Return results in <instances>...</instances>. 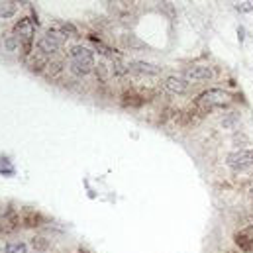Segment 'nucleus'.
I'll return each instance as SVG.
<instances>
[{
    "label": "nucleus",
    "instance_id": "nucleus-15",
    "mask_svg": "<svg viewBox=\"0 0 253 253\" xmlns=\"http://www.w3.org/2000/svg\"><path fill=\"white\" fill-rule=\"evenodd\" d=\"M250 196H252V198H253V187H252V189H250Z\"/></svg>",
    "mask_w": 253,
    "mask_h": 253
},
{
    "label": "nucleus",
    "instance_id": "nucleus-5",
    "mask_svg": "<svg viewBox=\"0 0 253 253\" xmlns=\"http://www.w3.org/2000/svg\"><path fill=\"white\" fill-rule=\"evenodd\" d=\"M189 84H200V83H208L214 79V71L208 65H190L183 71L181 75Z\"/></svg>",
    "mask_w": 253,
    "mask_h": 253
},
{
    "label": "nucleus",
    "instance_id": "nucleus-8",
    "mask_svg": "<svg viewBox=\"0 0 253 253\" xmlns=\"http://www.w3.org/2000/svg\"><path fill=\"white\" fill-rule=\"evenodd\" d=\"M234 240H236V246H238L242 252L253 253V224L252 226L242 228V230L234 236Z\"/></svg>",
    "mask_w": 253,
    "mask_h": 253
},
{
    "label": "nucleus",
    "instance_id": "nucleus-1",
    "mask_svg": "<svg viewBox=\"0 0 253 253\" xmlns=\"http://www.w3.org/2000/svg\"><path fill=\"white\" fill-rule=\"evenodd\" d=\"M232 104V94L224 88H206L194 98V106L202 112H212L216 108H228Z\"/></svg>",
    "mask_w": 253,
    "mask_h": 253
},
{
    "label": "nucleus",
    "instance_id": "nucleus-14",
    "mask_svg": "<svg viewBox=\"0 0 253 253\" xmlns=\"http://www.w3.org/2000/svg\"><path fill=\"white\" fill-rule=\"evenodd\" d=\"M244 38H246V30H244V26H240V28H238V40L244 42Z\"/></svg>",
    "mask_w": 253,
    "mask_h": 253
},
{
    "label": "nucleus",
    "instance_id": "nucleus-6",
    "mask_svg": "<svg viewBox=\"0 0 253 253\" xmlns=\"http://www.w3.org/2000/svg\"><path fill=\"white\" fill-rule=\"evenodd\" d=\"M127 73H133V75H147V77H157L161 75V67L153 63H147V61H129L126 65Z\"/></svg>",
    "mask_w": 253,
    "mask_h": 253
},
{
    "label": "nucleus",
    "instance_id": "nucleus-9",
    "mask_svg": "<svg viewBox=\"0 0 253 253\" xmlns=\"http://www.w3.org/2000/svg\"><path fill=\"white\" fill-rule=\"evenodd\" d=\"M16 12V2H0V16L10 18Z\"/></svg>",
    "mask_w": 253,
    "mask_h": 253
},
{
    "label": "nucleus",
    "instance_id": "nucleus-17",
    "mask_svg": "<svg viewBox=\"0 0 253 253\" xmlns=\"http://www.w3.org/2000/svg\"><path fill=\"white\" fill-rule=\"evenodd\" d=\"M81 253H86V252H81Z\"/></svg>",
    "mask_w": 253,
    "mask_h": 253
},
{
    "label": "nucleus",
    "instance_id": "nucleus-2",
    "mask_svg": "<svg viewBox=\"0 0 253 253\" xmlns=\"http://www.w3.org/2000/svg\"><path fill=\"white\" fill-rule=\"evenodd\" d=\"M69 65H71V71L79 77H84L88 73L94 71V55H92V49L84 47V45H75L71 47L69 51Z\"/></svg>",
    "mask_w": 253,
    "mask_h": 253
},
{
    "label": "nucleus",
    "instance_id": "nucleus-3",
    "mask_svg": "<svg viewBox=\"0 0 253 253\" xmlns=\"http://www.w3.org/2000/svg\"><path fill=\"white\" fill-rule=\"evenodd\" d=\"M224 163L234 173L253 169V147H240V149H234V151L226 153Z\"/></svg>",
    "mask_w": 253,
    "mask_h": 253
},
{
    "label": "nucleus",
    "instance_id": "nucleus-10",
    "mask_svg": "<svg viewBox=\"0 0 253 253\" xmlns=\"http://www.w3.org/2000/svg\"><path fill=\"white\" fill-rule=\"evenodd\" d=\"M232 143H234V145L240 149V145H242V143H244V145H250V137H248L246 133H242V131H240V133L236 131V133L232 135Z\"/></svg>",
    "mask_w": 253,
    "mask_h": 253
},
{
    "label": "nucleus",
    "instance_id": "nucleus-12",
    "mask_svg": "<svg viewBox=\"0 0 253 253\" xmlns=\"http://www.w3.org/2000/svg\"><path fill=\"white\" fill-rule=\"evenodd\" d=\"M6 253H28L24 244H8L6 246Z\"/></svg>",
    "mask_w": 253,
    "mask_h": 253
},
{
    "label": "nucleus",
    "instance_id": "nucleus-11",
    "mask_svg": "<svg viewBox=\"0 0 253 253\" xmlns=\"http://www.w3.org/2000/svg\"><path fill=\"white\" fill-rule=\"evenodd\" d=\"M234 8L240 14H250V12H253V2H236Z\"/></svg>",
    "mask_w": 253,
    "mask_h": 253
},
{
    "label": "nucleus",
    "instance_id": "nucleus-13",
    "mask_svg": "<svg viewBox=\"0 0 253 253\" xmlns=\"http://www.w3.org/2000/svg\"><path fill=\"white\" fill-rule=\"evenodd\" d=\"M124 43L129 45V47H145V43H143V42H139L135 36H129V38L126 36V38H124Z\"/></svg>",
    "mask_w": 253,
    "mask_h": 253
},
{
    "label": "nucleus",
    "instance_id": "nucleus-4",
    "mask_svg": "<svg viewBox=\"0 0 253 253\" xmlns=\"http://www.w3.org/2000/svg\"><path fill=\"white\" fill-rule=\"evenodd\" d=\"M65 40H67L65 32H61V30H47L38 42V51L42 55H53L65 45Z\"/></svg>",
    "mask_w": 253,
    "mask_h": 253
},
{
    "label": "nucleus",
    "instance_id": "nucleus-16",
    "mask_svg": "<svg viewBox=\"0 0 253 253\" xmlns=\"http://www.w3.org/2000/svg\"><path fill=\"white\" fill-rule=\"evenodd\" d=\"M250 177H252V179H253V169H252V173H250Z\"/></svg>",
    "mask_w": 253,
    "mask_h": 253
},
{
    "label": "nucleus",
    "instance_id": "nucleus-7",
    "mask_svg": "<svg viewBox=\"0 0 253 253\" xmlns=\"http://www.w3.org/2000/svg\"><path fill=\"white\" fill-rule=\"evenodd\" d=\"M163 88H165L167 92H171V94H185V92H189L190 84L183 77L171 75V77H167V79L163 81Z\"/></svg>",
    "mask_w": 253,
    "mask_h": 253
}]
</instances>
